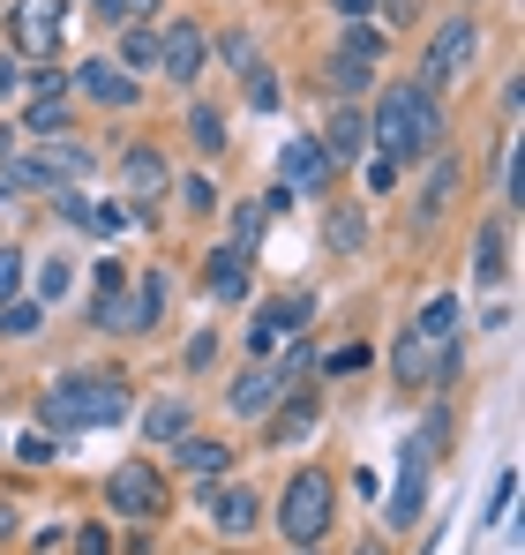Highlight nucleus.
Wrapping results in <instances>:
<instances>
[{
	"instance_id": "obj_1",
	"label": "nucleus",
	"mask_w": 525,
	"mask_h": 555,
	"mask_svg": "<svg viewBox=\"0 0 525 555\" xmlns=\"http://www.w3.org/2000/svg\"><path fill=\"white\" fill-rule=\"evenodd\" d=\"M368 135L383 143L390 166H413V158H428V151L443 143V105L421 91V83H390L383 105L368 113Z\"/></svg>"
},
{
	"instance_id": "obj_2",
	"label": "nucleus",
	"mask_w": 525,
	"mask_h": 555,
	"mask_svg": "<svg viewBox=\"0 0 525 555\" xmlns=\"http://www.w3.org/2000/svg\"><path fill=\"white\" fill-rule=\"evenodd\" d=\"M38 413H46V428H113V421L128 413V383H120V375H98V369L61 375Z\"/></svg>"
},
{
	"instance_id": "obj_3",
	"label": "nucleus",
	"mask_w": 525,
	"mask_h": 555,
	"mask_svg": "<svg viewBox=\"0 0 525 555\" xmlns=\"http://www.w3.org/2000/svg\"><path fill=\"white\" fill-rule=\"evenodd\" d=\"M278 533L293 541V548H316L323 533H331V473H293L285 480V495H278Z\"/></svg>"
},
{
	"instance_id": "obj_4",
	"label": "nucleus",
	"mask_w": 525,
	"mask_h": 555,
	"mask_svg": "<svg viewBox=\"0 0 525 555\" xmlns=\"http://www.w3.org/2000/svg\"><path fill=\"white\" fill-rule=\"evenodd\" d=\"M473 53H481V23H473V15H450L436 38H428V61H421V91L436 98L443 83H458Z\"/></svg>"
},
{
	"instance_id": "obj_5",
	"label": "nucleus",
	"mask_w": 525,
	"mask_h": 555,
	"mask_svg": "<svg viewBox=\"0 0 525 555\" xmlns=\"http://www.w3.org/2000/svg\"><path fill=\"white\" fill-rule=\"evenodd\" d=\"M61 30H68V8L61 0H15V15H8L15 53H30V61H53L61 53Z\"/></svg>"
},
{
	"instance_id": "obj_6",
	"label": "nucleus",
	"mask_w": 525,
	"mask_h": 555,
	"mask_svg": "<svg viewBox=\"0 0 525 555\" xmlns=\"http://www.w3.org/2000/svg\"><path fill=\"white\" fill-rule=\"evenodd\" d=\"M105 503L120 511V518H158L166 511V480L151 473L143 459H128V465H113V480H105Z\"/></svg>"
},
{
	"instance_id": "obj_7",
	"label": "nucleus",
	"mask_w": 525,
	"mask_h": 555,
	"mask_svg": "<svg viewBox=\"0 0 525 555\" xmlns=\"http://www.w3.org/2000/svg\"><path fill=\"white\" fill-rule=\"evenodd\" d=\"M278 173H285L293 195H323V188H331V158H323L316 135H293V143L278 151Z\"/></svg>"
},
{
	"instance_id": "obj_8",
	"label": "nucleus",
	"mask_w": 525,
	"mask_h": 555,
	"mask_svg": "<svg viewBox=\"0 0 525 555\" xmlns=\"http://www.w3.org/2000/svg\"><path fill=\"white\" fill-rule=\"evenodd\" d=\"M30 166H38V188L61 195L68 181H84V173H90V151H84V143H68V135H46V151H38Z\"/></svg>"
},
{
	"instance_id": "obj_9",
	"label": "nucleus",
	"mask_w": 525,
	"mask_h": 555,
	"mask_svg": "<svg viewBox=\"0 0 525 555\" xmlns=\"http://www.w3.org/2000/svg\"><path fill=\"white\" fill-rule=\"evenodd\" d=\"M158 68H166L174 83H195V76H203V30H195L188 15H180L174 30L158 38Z\"/></svg>"
},
{
	"instance_id": "obj_10",
	"label": "nucleus",
	"mask_w": 525,
	"mask_h": 555,
	"mask_svg": "<svg viewBox=\"0 0 525 555\" xmlns=\"http://www.w3.org/2000/svg\"><path fill=\"white\" fill-rule=\"evenodd\" d=\"M360 151H368V113H360V105H338L331 128H323V158H331V166L346 158V166H353Z\"/></svg>"
},
{
	"instance_id": "obj_11",
	"label": "nucleus",
	"mask_w": 525,
	"mask_h": 555,
	"mask_svg": "<svg viewBox=\"0 0 525 555\" xmlns=\"http://www.w3.org/2000/svg\"><path fill=\"white\" fill-rule=\"evenodd\" d=\"M316 315V293H278L270 308H262V323H256V346H270V338H285V331H300Z\"/></svg>"
},
{
	"instance_id": "obj_12",
	"label": "nucleus",
	"mask_w": 525,
	"mask_h": 555,
	"mask_svg": "<svg viewBox=\"0 0 525 555\" xmlns=\"http://www.w3.org/2000/svg\"><path fill=\"white\" fill-rule=\"evenodd\" d=\"M76 76H84V98H98V105H136V76L113 68V61H90Z\"/></svg>"
},
{
	"instance_id": "obj_13",
	"label": "nucleus",
	"mask_w": 525,
	"mask_h": 555,
	"mask_svg": "<svg viewBox=\"0 0 525 555\" xmlns=\"http://www.w3.org/2000/svg\"><path fill=\"white\" fill-rule=\"evenodd\" d=\"M390 369H398V383H406V390H413V383H436V353H428V338H421V331H406V338H398V346H390Z\"/></svg>"
},
{
	"instance_id": "obj_14",
	"label": "nucleus",
	"mask_w": 525,
	"mask_h": 555,
	"mask_svg": "<svg viewBox=\"0 0 525 555\" xmlns=\"http://www.w3.org/2000/svg\"><path fill=\"white\" fill-rule=\"evenodd\" d=\"M421 503H428V473H421L413 443H406V473H398V495H390V526H413V518H421Z\"/></svg>"
},
{
	"instance_id": "obj_15",
	"label": "nucleus",
	"mask_w": 525,
	"mask_h": 555,
	"mask_svg": "<svg viewBox=\"0 0 525 555\" xmlns=\"http://www.w3.org/2000/svg\"><path fill=\"white\" fill-rule=\"evenodd\" d=\"M278 390H293V383H285L278 369H248L241 383H233V413H262V405H270Z\"/></svg>"
},
{
	"instance_id": "obj_16",
	"label": "nucleus",
	"mask_w": 525,
	"mask_h": 555,
	"mask_svg": "<svg viewBox=\"0 0 525 555\" xmlns=\"http://www.w3.org/2000/svg\"><path fill=\"white\" fill-rule=\"evenodd\" d=\"M203 278H210V293H218V300H241V293H248V256H241V248H218Z\"/></svg>"
},
{
	"instance_id": "obj_17",
	"label": "nucleus",
	"mask_w": 525,
	"mask_h": 555,
	"mask_svg": "<svg viewBox=\"0 0 525 555\" xmlns=\"http://www.w3.org/2000/svg\"><path fill=\"white\" fill-rule=\"evenodd\" d=\"M120 173H128V188H136L143 203H158V195H166V158H158V151H128V166H120Z\"/></svg>"
},
{
	"instance_id": "obj_18",
	"label": "nucleus",
	"mask_w": 525,
	"mask_h": 555,
	"mask_svg": "<svg viewBox=\"0 0 525 555\" xmlns=\"http://www.w3.org/2000/svg\"><path fill=\"white\" fill-rule=\"evenodd\" d=\"M210 518H218L226 533H248V526H256V495H248V488H218Z\"/></svg>"
},
{
	"instance_id": "obj_19",
	"label": "nucleus",
	"mask_w": 525,
	"mask_h": 555,
	"mask_svg": "<svg viewBox=\"0 0 525 555\" xmlns=\"http://www.w3.org/2000/svg\"><path fill=\"white\" fill-rule=\"evenodd\" d=\"M323 241H331L338 256H360V248H368V218H360V210H331V225H323Z\"/></svg>"
},
{
	"instance_id": "obj_20",
	"label": "nucleus",
	"mask_w": 525,
	"mask_h": 555,
	"mask_svg": "<svg viewBox=\"0 0 525 555\" xmlns=\"http://www.w3.org/2000/svg\"><path fill=\"white\" fill-rule=\"evenodd\" d=\"M450 195H458V166L443 158L436 173H428V195H421V225H436L443 210H450Z\"/></svg>"
},
{
	"instance_id": "obj_21",
	"label": "nucleus",
	"mask_w": 525,
	"mask_h": 555,
	"mask_svg": "<svg viewBox=\"0 0 525 555\" xmlns=\"http://www.w3.org/2000/svg\"><path fill=\"white\" fill-rule=\"evenodd\" d=\"M61 128H68V105H61V98H38V105L23 113V135H38V143L61 135Z\"/></svg>"
},
{
	"instance_id": "obj_22",
	"label": "nucleus",
	"mask_w": 525,
	"mask_h": 555,
	"mask_svg": "<svg viewBox=\"0 0 525 555\" xmlns=\"http://www.w3.org/2000/svg\"><path fill=\"white\" fill-rule=\"evenodd\" d=\"M158 315H166V278H143V285H136V308H128V323H136V331H151Z\"/></svg>"
},
{
	"instance_id": "obj_23",
	"label": "nucleus",
	"mask_w": 525,
	"mask_h": 555,
	"mask_svg": "<svg viewBox=\"0 0 525 555\" xmlns=\"http://www.w3.org/2000/svg\"><path fill=\"white\" fill-rule=\"evenodd\" d=\"M143 428H151L158 443H180V436H188V405H174V398H166V405H151V413H143Z\"/></svg>"
},
{
	"instance_id": "obj_24",
	"label": "nucleus",
	"mask_w": 525,
	"mask_h": 555,
	"mask_svg": "<svg viewBox=\"0 0 525 555\" xmlns=\"http://www.w3.org/2000/svg\"><path fill=\"white\" fill-rule=\"evenodd\" d=\"M331 83H338V91H368V61H360V53H346V46H338V53H331Z\"/></svg>"
},
{
	"instance_id": "obj_25",
	"label": "nucleus",
	"mask_w": 525,
	"mask_h": 555,
	"mask_svg": "<svg viewBox=\"0 0 525 555\" xmlns=\"http://www.w3.org/2000/svg\"><path fill=\"white\" fill-rule=\"evenodd\" d=\"M180 465H188V473H218V465H226V443H203V436H180Z\"/></svg>"
},
{
	"instance_id": "obj_26",
	"label": "nucleus",
	"mask_w": 525,
	"mask_h": 555,
	"mask_svg": "<svg viewBox=\"0 0 525 555\" xmlns=\"http://www.w3.org/2000/svg\"><path fill=\"white\" fill-rule=\"evenodd\" d=\"M450 331H458V300L443 293V300H428V308H421V338H450Z\"/></svg>"
},
{
	"instance_id": "obj_27",
	"label": "nucleus",
	"mask_w": 525,
	"mask_h": 555,
	"mask_svg": "<svg viewBox=\"0 0 525 555\" xmlns=\"http://www.w3.org/2000/svg\"><path fill=\"white\" fill-rule=\"evenodd\" d=\"M316 428V405H285L278 421H270V443H293V436H308Z\"/></svg>"
},
{
	"instance_id": "obj_28",
	"label": "nucleus",
	"mask_w": 525,
	"mask_h": 555,
	"mask_svg": "<svg viewBox=\"0 0 525 555\" xmlns=\"http://www.w3.org/2000/svg\"><path fill=\"white\" fill-rule=\"evenodd\" d=\"M0 331L8 338H30L38 331V300H0Z\"/></svg>"
},
{
	"instance_id": "obj_29",
	"label": "nucleus",
	"mask_w": 525,
	"mask_h": 555,
	"mask_svg": "<svg viewBox=\"0 0 525 555\" xmlns=\"http://www.w3.org/2000/svg\"><path fill=\"white\" fill-rule=\"evenodd\" d=\"M151 61H158V38L151 30H128L120 38V68H151Z\"/></svg>"
},
{
	"instance_id": "obj_30",
	"label": "nucleus",
	"mask_w": 525,
	"mask_h": 555,
	"mask_svg": "<svg viewBox=\"0 0 525 555\" xmlns=\"http://www.w3.org/2000/svg\"><path fill=\"white\" fill-rule=\"evenodd\" d=\"M188 128H195V143H203V151H210V158H218V151H226V120H218V113H210V105H195V120H188Z\"/></svg>"
},
{
	"instance_id": "obj_31",
	"label": "nucleus",
	"mask_w": 525,
	"mask_h": 555,
	"mask_svg": "<svg viewBox=\"0 0 525 555\" xmlns=\"http://www.w3.org/2000/svg\"><path fill=\"white\" fill-rule=\"evenodd\" d=\"M98 15L105 23H143V15H158V0H98Z\"/></svg>"
},
{
	"instance_id": "obj_32",
	"label": "nucleus",
	"mask_w": 525,
	"mask_h": 555,
	"mask_svg": "<svg viewBox=\"0 0 525 555\" xmlns=\"http://www.w3.org/2000/svg\"><path fill=\"white\" fill-rule=\"evenodd\" d=\"M481 278H503V225H481Z\"/></svg>"
},
{
	"instance_id": "obj_33",
	"label": "nucleus",
	"mask_w": 525,
	"mask_h": 555,
	"mask_svg": "<svg viewBox=\"0 0 525 555\" xmlns=\"http://www.w3.org/2000/svg\"><path fill=\"white\" fill-rule=\"evenodd\" d=\"M233 233H241L233 248H241V256H256V241H262V203H248V210L233 218Z\"/></svg>"
},
{
	"instance_id": "obj_34",
	"label": "nucleus",
	"mask_w": 525,
	"mask_h": 555,
	"mask_svg": "<svg viewBox=\"0 0 525 555\" xmlns=\"http://www.w3.org/2000/svg\"><path fill=\"white\" fill-rule=\"evenodd\" d=\"M511 495H518V480L503 473V480H496V495H488V511H481V526H503V511H511Z\"/></svg>"
},
{
	"instance_id": "obj_35",
	"label": "nucleus",
	"mask_w": 525,
	"mask_h": 555,
	"mask_svg": "<svg viewBox=\"0 0 525 555\" xmlns=\"http://www.w3.org/2000/svg\"><path fill=\"white\" fill-rule=\"evenodd\" d=\"M38 293H46V300H61V293H68V263H61V256H53V263H38Z\"/></svg>"
},
{
	"instance_id": "obj_36",
	"label": "nucleus",
	"mask_w": 525,
	"mask_h": 555,
	"mask_svg": "<svg viewBox=\"0 0 525 555\" xmlns=\"http://www.w3.org/2000/svg\"><path fill=\"white\" fill-rule=\"evenodd\" d=\"M323 369H331V375H360V369H368V346H338Z\"/></svg>"
},
{
	"instance_id": "obj_37",
	"label": "nucleus",
	"mask_w": 525,
	"mask_h": 555,
	"mask_svg": "<svg viewBox=\"0 0 525 555\" xmlns=\"http://www.w3.org/2000/svg\"><path fill=\"white\" fill-rule=\"evenodd\" d=\"M76 555H113V533H105V526H84V533H76Z\"/></svg>"
},
{
	"instance_id": "obj_38",
	"label": "nucleus",
	"mask_w": 525,
	"mask_h": 555,
	"mask_svg": "<svg viewBox=\"0 0 525 555\" xmlns=\"http://www.w3.org/2000/svg\"><path fill=\"white\" fill-rule=\"evenodd\" d=\"M248 105H256V113H270V105H278V83H270V68H256V83H248Z\"/></svg>"
},
{
	"instance_id": "obj_39",
	"label": "nucleus",
	"mask_w": 525,
	"mask_h": 555,
	"mask_svg": "<svg viewBox=\"0 0 525 555\" xmlns=\"http://www.w3.org/2000/svg\"><path fill=\"white\" fill-rule=\"evenodd\" d=\"M210 353H218V338L203 331V338H188V369H210Z\"/></svg>"
},
{
	"instance_id": "obj_40",
	"label": "nucleus",
	"mask_w": 525,
	"mask_h": 555,
	"mask_svg": "<svg viewBox=\"0 0 525 555\" xmlns=\"http://www.w3.org/2000/svg\"><path fill=\"white\" fill-rule=\"evenodd\" d=\"M15 271H23V263H15V248H0V300H15Z\"/></svg>"
},
{
	"instance_id": "obj_41",
	"label": "nucleus",
	"mask_w": 525,
	"mask_h": 555,
	"mask_svg": "<svg viewBox=\"0 0 525 555\" xmlns=\"http://www.w3.org/2000/svg\"><path fill=\"white\" fill-rule=\"evenodd\" d=\"M15 151H23V128H0V166H8Z\"/></svg>"
},
{
	"instance_id": "obj_42",
	"label": "nucleus",
	"mask_w": 525,
	"mask_h": 555,
	"mask_svg": "<svg viewBox=\"0 0 525 555\" xmlns=\"http://www.w3.org/2000/svg\"><path fill=\"white\" fill-rule=\"evenodd\" d=\"M383 15L390 23H413V0H383Z\"/></svg>"
},
{
	"instance_id": "obj_43",
	"label": "nucleus",
	"mask_w": 525,
	"mask_h": 555,
	"mask_svg": "<svg viewBox=\"0 0 525 555\" xmlns=\"http://www.w3.org/2000/svg\"><path fill=\"white\" fill-rule=\"evenodd\" d=\"M331 8H338V15H368L375 0H331Z\"/></svg>"
},
{
	"instance_id": "obj_44",
	"label": "nucleus",
	"mask_w": 525,
	"mask_h": 555,
	"mask_svg": "<svg viewBox=\"0 0 525 555\" xmlns=\"http://www.w3.org/2000/svg\"><path fill=\"white\" fill-rule=\"evenodd\" d=\"M8 533H15V503H0V541H8Z\"/></svg>"
},
{
	"instance_id": "obj_45",
	"label": "nucleus",
	"mask_w": 525,
	"mask_h": 555,
	"mask_svg": "<svg viewBox=\"0 0 525 555\" xmlns=\"http://www.w3.org/2000/svg\"><path fill=\"white\" fill-rule=\"evenodd\" d=\"M8 83H15V61H0V91H8Z\"/></svg>"
},
{
	"instance_id": "obj_46",
	"label": "nucleus",
	"mask_w": 525,
	"mask_h": 555,
	"mask_svg": "<svg viewBox=\"0 0 525 555\" xmlns=\"http://www.w3.org/2000/svg\"><path fill=\"white\" fill-rule=\"evenodd\" d=\"M353 555H383V548H375V541H368V548H353Z\"/></svg>"
}]
</instances>
